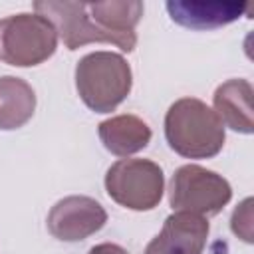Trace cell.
<instances>
[{
  "label": "cell",
  "mask_w": 254,
  "mask_h": 254,
  "mask_svg": "<svg viewBox=\"0 0 254 254\" xmlns=\"http://www.w3.org/2000/svg\"><path fill=\"white\" fill-rule=\"evenodd\" d=\"M105 190L119 206L153 210L163 198L165 175L151 159H119L105 173Z\"/></svg>",
  "instance_id": "obj_4"
},
{
  "label": "cell",
  "mask_w": 254,
  "mask_h": 254,
  "mask_svg": "<svg viewBox=\"0 0 254 254\" xmlns=\"http://www.w3.org/2000/svg\"><path fill=\"white\" fill-rule=\"evenodd\" d=\"M87 254H129L123 246L119 244H113V242H101V244H95L89 248Z\"/></svg>",
  "instance_id": "obj_15"
},
{
  "label": "cell",
  "mask_w": 254,
  "mask_h": 254,
  "mask_svg": "<svg viewBox=\"0 0 254 254\" xmlns=\"http://www.w3.org/2000/svg\"><path fill=\"white\" fill-rule=\"evenodd\" d=\"M91 20L105 30L115 46L123 52H133L137 46L135 26L143 16V2L139 0H107V2H87Z\"/></svg>",
  "instance_id": "obj_10"
},
{
  "label": "cell",
  "mask_w": 254,
  "mask_h": 254,
  "mask_svg": "<svg viewBox=\"0 0 254 254\" xmlns=\"http://www.w3.org/2000/svg\"><path fill=\"white\" fill-rule=\"evenodd\" d=\"M232 232L244 242H252V198H244L230 218Z\"/></svg>",
  "instance_id": "obj_14"
},
{
  "label": "cell",
  "mask_w": 254,
  "mask_h": 254,
  "mask_svg": "<svg viewBox=\"0 0 254 254\" xmlns=\"http://www.w3.org/2000/svg\"><path fill=\"white\" fill-rule=\"evenodd\" d=\"M230 183L222 175L200 165L179 167L169 185V204L175 212L214 216L230 202Z\"/></svg>",
  "instance_id": "obj_5"
},
{
  "label": "cell",
  "mask_w": 254,
  "mask_h": 254,
  "mask_svg": "<svg viewBox=\"0 0 254 254\" xmlns=\"http://www.w3.org/2000/svg\"><path fill=\"white\" fill-rule=\"evenodd\" d=\"M36 111V93L32 85L16 75L0 77V129L14 131L26 125Z\"/></svg>",
  "instance_id": "obj_13"
},
{
  "label": "cell",
  "mask_w": 254,
  "mask_h": 254,
  "mask_svg": "<svg viewBox=\"0 0 254 254\" xmlns=\"http://www.w3.org/2000/svg\"><path fill=\"white\" fill-rule=\"evenodd\" d=\"M171 20L190 30H210L238 20L248 4L234 0H169Z\"/></svg>",
  "instance_id": "obj_9"
},
{
  "label": "cell",
  "mask_w": 254,
  "mask_h": 254,
  "mask_svg": "<svg viewBox=\"0 0 254 254\" xmlns=\"http://www.w3.org/2000/svg\"><path fill=\"white\" fill-rule=\"evenodd\" d=\"M103 147L117 157H129L143 151L151 141V127L137 115L123 113L109 117L97 125Z\"/></svg>",
  "instance_id": "obj_12"
},
{
  "label": "cell",
  "mask_w": 254,
  "mask_h": 254,
  "mask_svg": "<svg viewBox=\"0 0 254 254\" xmlns=\"http://www.w3.org/2000/svg\"><path fill=\"white\" fill-rule=\"evenodd\" d=\"M48 230L64 242H79L99 232L107 222V212L99 200L71 194L58 200L48 212Z\"/></svg>",
  "instance_id": "obj_7"
},
{
  "label": "cell",
  "mask_w": 254,
  "mask_h": 254,
  "mask_svg": "<svg viewBox=\"0 0 254 254\" xmlns=\"http://www.w3.org/2000/svg\"><path fill=\"white\" fill-rule=\"evenodd\" d=\"M131 65L121 54L91 52L75 64V89L79 99L95 113H111L131 91Z\"/></svg>",
  "instance_id": "obj_2"
},
{
  "label": "cell",
  "mask_w": 254,
  "mask_h": 254,
  "mask_svg": "<svg viewBox=\"0 0 254 254\" xmlns=\"http://www.w3.org/2000/svg\"><path fill=\"white\" fill-rule=\"evenodd\" d=\"M252 95L254 91L248 79H228L220 83L212 95V103L222 125L236 133L250 135L254 131Z\"/></svg>",
  "instance_id": "obj_11"
},
{
  "label": "cell",
  "mask_w": 254,
  "mask_h": 254,
  "mask_svg": "<svg viewBox=\"0 0 254 254\" xmlns=\"http://www.w3.org/2000/svg\"><path fill=\"white\" fill-rule=\"evenodd\" d=\"M34 10L36 14L48 18L54 24L58 36H62L64 40V46L71 52L93 42L115 46V40L91 20L87 2L44 0V2H34Z\"/></svg>",
  "instance_id": "obj_6"
},
{
  "label": "cell",
  "mask_w": 254,
  "mask_h": 254,
  "mask_svg": "<svg viewBox=\"0 0 254 254\" xmlns=\"http://www.w3.org/2000/svg\"><path fill=\"white\" fill-rule=\"evenodd\" d=\"M169 147L185 159H212L224 147V125L204 101L196 97L177 99L165 115Z\"/></svg>",
  "instance_id": "obj_1"
},
{
  "label": "cell",
  "mask_w": 254,
  "mask_h": 254,
  "mask_svg": "<svg viewBox=\"0 0 254 254\" xmlns=\"http://www.w3.org/2000/svg\"><path fill=\"white\" fill-rule=\"evenodd\" d=\"M208 220L190 212H173L143 254H202L208 238Z\"/></svg>",
  "instance_id": "obj_8"
},
{
  "label": "cell",
  "mask_w": 254,
  "mask_h": 254,
  "mask_svg": "<svg viewBox=\"0 0 254 254\" xmlns=\"http://www.w3.org/2000/svg\"><path fill=\"white\" fill-rule=\"evenodd\" d=\"M58 50L54 24L30 12L0 20V60L16 67H32L50 60Z\"/></svg>",
  "instance_id": "obj_3"
}]
</instances>
